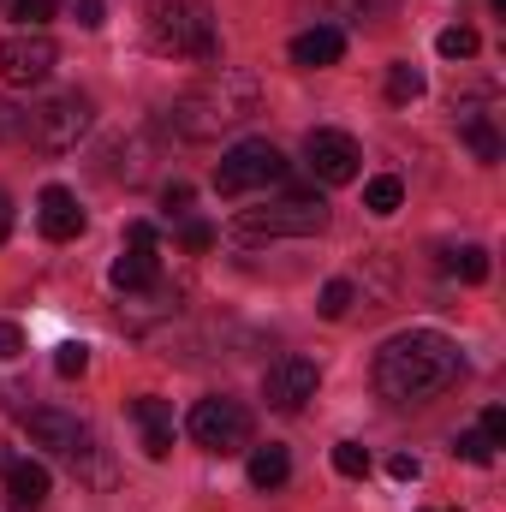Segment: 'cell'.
<instances>
[{
	"instance_id": "e0dca14e",
	"label": "cell",
	"mask_w": 506,
	"mask_h": 512,
	"mask_svg": "<svg viewBox=\"0 0 506 512\" xmlns=\"http://www.w3.org/2000/svg\"><path fill=\"white\" fill-rule=\"evenodd\" d=\"M459 137L471 143L477 161H501V137H495V126H489L483 108H459Z\"/></svg>"
},
{
	"instance_id": "9a60e30c",
	"label": "cell",
	"mask_w": 506,
	"mask_h": 512,
	"mask_svg": "<svg viewBox=\"0 0 506 512\" xmlns=\"http://www.w3.org/2000/svg\"><path fill=\"white\" fill-rule=\"evenodd\" d=\"M108 280H114L120 292H149V286L161 280V256H155V245H126V251L114 256Z\"/></svg>"
},
{
	"instance_id": "d6986e66",
	"label": "cell",
	"mask_w": 506,
	"mask_h": 512,
	"mask_svg": "<svg viewBox=\"0 0 506 512\" xmlns=\"http://www.w3.org/2000/svg\"><path fill=\"white\" fill-rule=\"evenodd\" d=\"M286 477H292L286 447H274V441H268V447H251V483H256V489H280Z\"/></svg>"
},
{
	"instance_id": "836d02e7",
	"label": "cell",
	"mask_w": 506,
	"mask_h": 512,
	"mask_svg": "<svg viewBox=\"0 0 506 512\" xmlns=\"http://www.w3.org/2000/svg\"><path fill=\"white\" fill-rule=\"evenodd\" d=\"M102 18H108V6H102V0H78V24H84V30H96Z\"/></svg>"
},
{
	"instance_id": "52a82bcc",
	"label": "cell",
	"mask_w": 506,
	"mask_h": 512,
	"mask_svg": "<svg viewBox=\"0 0 506 512\" xmlns=\"http://www.w3.org/2000/svg\"><path fill=\"white\" fill-rule=\"evenodd\" d=\"M90 120H96L90 96L66 90V96H48L42 108H30V137H36L48 155H66V149H78V137L90 131Z\"/></svg>"
},
{
	"instance_id": "4dcf8cb0",
	"label": "cell",
	"mask_w": 506,
	"mask_h": 512,
	"mask_svg": "<svg viewBox=\"0 0 506 512\" xmlns=\"http://www.w3.org/2000/svg\"><path fill=\"white\" fill-rule=\"evenodd\" d=\"M483 435H489V447H506V411H501V405H489V411H483Z\"/></svg>"
},
{
	"instance_id": "1f68e13d",
	"label": "cell",
	"mask_w": 506,
	"mask_h": 512,
	"mask_svg": "<svg viewBox=\"0 0 506 512\" xmlns=\"http://www.w3.org/2000/svg\"><path fill=\"white\" fill-rule=\"evenodd\" d=\"M387 471H393V483H417V459H411V453H393Z\"/></svg>"
},
{
	"instance_id": "8992f818",
	"label": "cell",
	"mask_w": 506,
	"mask_h": 512,
	"mask_svg": "<svg viewBox=\"0 0 506 512\" xmlns=\"http://www.w3.org/2000/svg\"><path fill=\"white\" fill-rule=\"evenodd\" d=\"M185 429H191V441H197L203 453H221V459L251 447V411H245L239 399H227V393L197 399L191 417H185Z\"/></svg>"
},
{
	"instance_id": "7a4b0ae2",
	"label": "cell",
	"mask_w": 506,
	"mask_h": 512,
	"mask_svg": "<svg viewBox=\"0 0 506 512\" xmlns=\"http://www.w3.org/2000/svg\"><path fill=\"white\" fill-rule=\"evenodd\" d=\"M256 96H262V90H256L251 72L221 66V72H209L203 84H191V90L173 102V126H179V137H191V143H209V137H221L227 126L251 120Z\"/></svg>"
},
{
	"instance_id": "30bf717a",
	"label": "cell",
	"mask_w": 506,
	"mask_h": 512,
	"mask_svg": "<svg viewBox=\"0 0 506 512\" xmlns=\"http://www.w3.org/2000/svg\"><path fill=\"white\" fill-rule=\"evenodd\" d=\"M304 161H310V173L322 179V185H352L358 179V143L346 137V131H328V126H316L310 137H304Z\"/></svg>"
},
{
	"instance_id": "277c9868",
	"label": "cell",
	"mask_w": 506,
	"mask_h": 512,
	"mask_svg": "<svg viewBox=\"0 0 506 512\" xmlns=\"http://www.w3.org/2000/svg\"><path fill=\"white\" fill-rule=\"evenodd\" d=\"M322 227H328V203L316 191H292L262 209H239V221H233L239 239H310Z\"/></svg>"
},
{
	"instance_id": "cb8c5ba5",
	"label": "cell",
	"mask_w": 506,
	"mask_h": 512,
	"mask_svg": "<svg viewBox=\"0 0 506 512\" xmlns=\"http://www.w3.org/2000/svg\"><path fill=\"white\" fill-rule=\"evenodd\" d=\"M453 453H459L465 465H495V447H489V435H483V429H465V435L453 441Z\"/></svg>"
},
{
	"instance_id": "3957f363",
	"label": "cell",
	"mask_w": 506,
	"mask_h": 512,
	"mask_svg": "<svg viewBox=\"0 0 506 512\" xmlns=\"http://www.w3.org/2000/svg\"><path fill=\"white\" fill-rule=\"evenodd\" d=\"M143 36H149L155 54L215 60V12H209V0H149Z\"/></svg>"
},
{
	"instance_id": "8fae6325",
	"label": "cell",
	"mask_w": 506,
	"mask_h": 512,
	"mask_svg": "<svg viewBox=\"0 0 506 512\" xmlns=\"http://www.w3.org/2000/svg\"><path fill=\"white\" fill-rule=\"evenodd\" d=\"M316 382H322L316 358H280V364H268V376H262V399H268L274 411H304V399H316Z\"/></svg>"
},
{
	"instance_id": "d590c367",
	"label": "cell",
	"mask_w": 506,
	"mask_h": 512,
	"mask_svg": "<svg viewBox=\"0 0 506 512\" xmlns=\"http://www.w3.org/2000/svg\"><path fill=\"white\" fill-rule=\"evenodd\" d=\"M12 233V203H6V191H0V239Z\"/></svg>"
},
{
	"instance_id": "d4e9b609",
	"label": "cell",
	"mask_w": 506,
	"mask_h": 512,
	"mask_svg": "<svg viewBox=\"0 0 506 512\" xmlns=\"http://www.w3.org/2000/svg\"><path fill=\"white\" fill-rule=\"evenodd\" d=\"M334 471H340V477H370V453H364L358 441H340V447H334Z\"/></svg>"
},
{
	"instance_id": "f1b7e54d",
	"label": "cell",
	"mask_w": 506,
	"mask_h": 512,
	"mask_svg": "<svg viewBox=\"0 0 506 512\" xmlns=\"http://www.w3.org/2000/svg\"><path fill=\"white\" fill-rule=\"evenodd\" d=\"M179 245H185V251H209V245H215V227H209V221H185V227H179Z\"/></svg>"
},
{
	"instance_id": "7c38bea8",
	"label": "cell",
	"mask_w": 506,
	"mask_h": 512,
	"mask_svg": "<svg viewBox=\"0 0 506 512\" xmlns=\"http://www.w3.org/2000/svg\"><path fill=\"white\" fill-rule=\"evenodd\" d=\"M126 411H131V423H137V435H143V453L167 459L173 453V405L155 399V393H143V399H131Z\"/></svg>"
},
{
	"instance_id": "4fadbf2b",
	"label": "cell",
	"mask_w": 506,
	"mask_h": 512,
	"mask_svg": "<svg viewBox=\"0 0 506 512\" xmlns=\"http://www.w3.org/2000/svg\"><path fill=\"white\" fill-rule=\"evenodd\" d=\"M36 221H42V233H48L54 245H66V239L84 233V209H78V197H72L66 185H48V191L36 197Z\"/></svg>"
},
{
	"instance_id": "f546056e",
	"label": "cell",
	"mask_w": 506,
	"mask_h": 512,
	"mask_svg": "<svg viewBox=\"0 0 506 512\" xmlns=\"http://www.w3.org/2000/svg\"><path fill=\"white\" fill-rule=\"evenodd\" d=\"M0 358H6V364L24 358V328H18V322H0Z\"/></svg>"
},
{
	"instance_id": "9c48e42d",
	"label": "cell",
	"mask_w": 506,
	"mask_h": 512,
	"mask_svg": "<svg viewBox=\"0 0 506 512\" xmlns=\"http://www.w3.org/2000/svg\"><path fill=\"white\" fill-rule=\"evenodd\" d=\"M54 60H60V48H54L42 30H12V36L0 42V84L30 90V84H42V78L54 72Z\"/></svg>"
},
{
	"instance_id": "484cf974",
	"label": "cell",
	"mask_w": 506,
	"mask_h": 512,
	"mask_svg": "<svg viewBox=\"0 0 506 512\" xmlns=\"http://www.w3.org/2000/svg\"><path fill=\"white\" fill-rule=\"evenodd\" d=\"M54 370H60L66 382H72V376H84V370H90V346H78V340H66V346L54 352Z\"/></svg>"
},
{
	"instance_id": "83f0119b",
	"label": "cell",
	"mask_w": 506,
	"mask_h": 512,
	"mask_svg": "<svg viewBox=\"0 0 506 512\" xmlns=\"http://www.w3.org/2000/svg\"><path fill=\"white\" fill-rule=\"evenodd\" d=\"M18 137H30V114H18V108L0 102V143H18Z\"/></svg>"
},
{
	"instance_id": "2e32d148",
	"label": "cell",
	"mask_w": 506,
	"mask_h": 512,
	"mask_svg": "<svg viewBox=\"0 0 506 512\" xmlns=\"http://www.w3.org/2000/svg\"><path fill=\"white\" fill-rule=\"evenodd\" d=\"M340 54H346V36L334 24H316V30L292 36V66H334Z\"/></svg>"
},
{
	"instance_id": "ffe728a7",
	"label": "cell",
	"mask_w": 506,
	"mask_h": 512,
	"mask_svg": "<svg viewBox=\"0 0 506 512\" xmlns=\"http://www.w3.org/2000/svg\"><path fill=\"white\" fill-rule=\"evenodd\" d=\"M399 203H405V185H399L393 173H381V179L364 185V209H370V215H393Z\"/></svg>"
},
{
	"instance_id": "d6a6232c",
	"label": "cell",
	"mask_w": 506,
	"mask_h": 512,
	"mask_svg": "<svg viewBox=\"0 0 506 512\" xmlns=\"http://www.w3.org/2000/svg\"><path fill=\"white\" fill-rule=\"evenodd\" d=\"M161 203H167L173 215H185V209H191V185H167V191H161Z\"/></svg>"
},
{
	"instance_id": "603a6c76",
	"label": "cell",
	"mask_w": 506,
	"mask_h": 512,
	"mask_svg": "<svg viewBox=\"0 0 506 512\" xmlns=\"http://www.w3.org/2000/svg\"><path fill=\"white\" fill-rule=\"evenodd\" d=\"M352 304H358V286H352V280H328V286H322V298H316V310H322L328 322H340Z\"/></svg>"
},
{
	"instance_id": "e575fe53",
	"label": "cell",
	"mask_w": 506,
	"mask_h": 512,
	"mask_svg": "<svg viewBox=\"0 0 506 512\" xmlns=\"http://www.w3.org/2000/svg\"><path fill=\"white\" fill-rule=\"evenodd\" d=\"M126 245H155V227H149V221H131V227H126Z\"/></svg>"
},
{
	"instance_id": "ba28073f",
	"label": "cell",
	"mask_w": 506,
	"mask_h": 512,
	"mask_svg": "<svg viewBox=\"0 0 506 512\" xmlns=\"http://www.w3.org/2000/svg\"><path fill=\"white\" fill-rule=\"evenodd\" d=\"M24 429H30V441H36V447H48V453L72 459L78 471H84V465H90V453H96V435H90V423H78L72 411H54V405H42V411H24Z\"/></svg>"
},
{
	"instance_id": "ac0fdd59",
	"label": "cell",
	"mask_w": 506,
	"mask_h": 512,
	"mask_svg": "<svg viewBox=\"0 0 506 512\" xmlns=\"http://www.w3.org/2000/svg\"><path fill=\"white\" fill-rule=\"evenodd\" d=\"M441 274H453V280H465V286H483V280H489V251H483V245L441 251Z\"/></svg>"
},
{
	"instance_id": "6da1fadb",
	"label": "cell",
	"mask_w": 506,
	"mask_h": 512,
	"mask_svg": "<svg viewBox=\"0 0 506 512\" xmlns=\"http://www.w3.org/2000/svg\"><path fill=\"white\" fill-rule=\"evenodd\" d=\"M453 382H459V346L441 328L393 334L376 352V393L393 399V405H423Z\"/></svg>"
},
{
	"instance_id": "4316f807",
	"label": "cell",
	"mask_w": 506,
	"mask_h": 512,
	"mask_svg": "<svg viewBox=\"0 0 506 512\" xmlns=\"http://www.w3.org/2000/svg\"><path fill=\"white\" fill-rule=\"evenodd\" d=\"M54 12H60V0H12V18H24L30 30H42Z\"/></svg>"
},
{
	"instance_id": "5bb4252c",
	"label": "cell",
	"mask_w": 506,
	"mask_h": 512,
	"mask_svg": "<svg viewBox=\"0 0 506 512\" xmlns=\"http://www.w3.org/2000/svg\"><path fill=\"white\" fill-rule=\"evenodd\" d=\"M0 483H6V512H36L48 501V465H36V459H12L0 471Z\"/></svg>"
},
{
	"instance_id": "5b68a950",
	"label": "cell",
	"mask_w": 506,
	"mask_h": 512,
	"mask_svg": "<svg viewBox=\"0 0 506 512\" xmlns=\"http://www.w3.org/2000/svg\"><path fill=\"white\" fill-rule=\"evenodd\" d=\"M280 179H286V155H280L268 137H245V143H233V149L221 155V167H215V191H221V197L268 191V185H280Z\"/></svg>"
},
{
	"instance_id": "7402d4cb",
	"label": "cell",
	"mask_w": 506,
	"mask_h": 512,
	"mask_svg": "<svg viewBox=\"0 0 506 512\" xmlns=\"http://www.w3.org/2000/svg\"><path fill=\"white\" fill-rule=\"evenodd\" d=\"M435 48H441L447 60H471V54L483 48V36H477L471 24H453V30H441V36H435Z\"/></svg>"
},
{
	"instance_id": "44dd1931",
	"label": "cell",
	"mask_w": 506,
	"mask_h": 512,
	"mask_svg": "<svg viewBox=\"0 0 506 512\" xmlns=\"http://www.w3.org/2000/svg\"><path fill=\"white\" fill-rule=\"evenodd\" d=\"M417 96H423V72L411 60L387 66V102H417Z\"/></svg>"
}]
</instances>
